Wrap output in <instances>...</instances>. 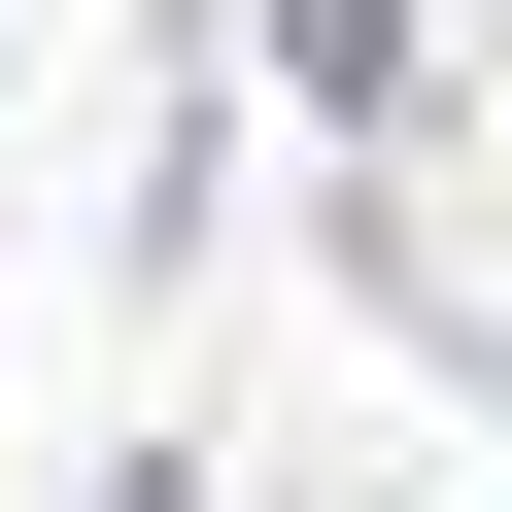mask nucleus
I'll list each match as a JSON object with an SVG mask.
<instances>
[{"mask_svg": "<svg viewBox=\"0 0 512 512\" xmlns=\"http://www.w3.org/2000/svg\"><path fill=\"white\" fill-rule=\"evenodd\" d=\"M274 69H308V103H444V69H478V0H274Z\"/></svg>", "mask_w": 512, "mask_h": 512, "instance_id": "nucleus-1", "label": "nucleus"}]
</instances>
